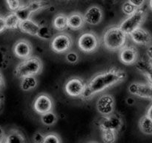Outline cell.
<instances>
[{"label":"cell","instance_id":"obj_24","mask_svg":"<svg viewBox=\"0 0 152 143\" xmlns=\"http://www.w3.org/2000/svg\"><path fill=\"white\" fill-rule=\"evenodd\" d=\"M27 5L28 6L32 13H34L47 8L48 4L45 0H30L27 3Z\"/></svg>","mask_w":152,"mask_h":143},{"label":"cell","instance_id":"obj_43","mask_svg":"<svg viewBox=\"0 0 152 143\" xmlns=\"http://www.w3.org/2000/svg\"><path fill=\"white\" fill-rule=\"evenodd\" d=\"M149 7L152 10V0H149Z\"/></svg>","mask_w":152,"mask_h":143},{"label":"cell","instance_id":"obj_21","mask_svg":"<svg viewBox=\"0 0 152 143\" xmlns=\"http://www.w3.org/2000/svg\"><path fill=\"white\" fill-rule=\"evenodd\" d=\"M37 84H38V80L36 76H27L21 78L20 88L22 91L25 92L33 90L37 87Z\"/></svg>","mask_w":152,"mask_h":143},{"label":"cell","instance_id":"obj_1","mask_svg":"<svg viewBox=\"0 0 152 143\" xmlns=\"http://www.w3.org/2000/svg\"><path fill=\"white\" fill-rule=\"evenodd\" d=\"M126 77L127 73L126 71L115 67L98 73L86 83V89L82 98L86 100L90 99L108 88L122 83Z\"/></svg>","mask_w":152,"mask_h":143},{"label":"cell","instance_id":"obj_39","mask_svg":"<svg viewBox=\"0 0 152 143\" xmlns=\"http://www.w3.org/2000/svg\"><path fill=\"white\" fill-rule=\"evenodd\" d=\"M5 137H6L5 131H4V130L0 126V143H4Z\"/></svg>","mask_w":152,"mask_h":143},{"label":"cell","instance_id":"obj_10","mask_svg":"<svg viewBox=\"0 0 152 143\" xmlns=\"http://www.w3.org/2000/svg\"><path fill=\"white\" fill-rule=\"evenodd\" d=\"M100 130L109 129L113 130L118 133L123 126V119L120 114H112L103 116L99 122Z\"/></svg>","mask_w":152,"mask_h":143},{"label":"cell","instance_id":"obj_6","mask_svg":"<svg viewBox=\"0 0 152 143\" xmlns=\"http://www.w3.org/2000/svg\"><path fill=\"white\" fill-rule=\"evenodd\" d=\"M73 40L71 36L65 33H62L54 36L51 39L50 48L57 54L66 53L71 49Z\"/></svg>","mask_w":152,"mask_h":143},{"label":"cell","instance_id":"obj_11","mask_svg":"<svg viewBox=\"0 0 152 143\" xmlns=\"http://www.w3.org/2000/svg\"><path fill=\"white\" fill-rule=\"evenodd\" d=\"M115 107V100L114 97L109 94H104L98 98L96 101L97 111L102 116H106L114 113Z\"/></svg>","mask_w":152,"mask_h":143},{"label":"cell","instance_id":"obj_19","mask_svg":"<svg viewBox=\"0 0 152 143\" xmlns=\"http://www.w3.org/2000/svg\"><path fill=\"white\" fill-rule=\"evenodd\" d=\"M25 136L22 131L17 129H10V130L6 133L5 140L4 143H13V142H25Z\"/></svg>","mask_w":152,"mask_h":143},{"label":"cell","instance_id":"obj_5","mask_svg":"<svg viewBox=\"0 0 152 143\" xmlns=\"http://www.w3.org/2000/svg\"><path fill=\"white\" fill-rule=\"evenodd\" d=\"M99 40L93 32H85L78 39L79 49L85 53H92L98 49Z\"/></svg>","mask_w":152,"mask_h":143},{"label":"cell","instance_id":"obj_13","mask_svg":"<svg viewBox=\"0 0 152 143\" xmlns=\"http://www.w3.org/2000/svg\"><path fill=\"white\" fill-rule=\"evenodd\" d=\"M119 57L120 61L125 65H134L139 59L138 50L134 46H125L121 50H120Z\"/></svg>","mask_w":152,"mask_h":143},{"label":"cell","instance_id":"obj_35","mask_svg":"<svg viewBox=\"0 0 152 143\" xmlns=\"http://www.w3.org/2000/svg\"><path fill=\"white\" fill-rule=\"evenodd\" d=\"M128 1L133 4L137 8H142L145 2V0H128Z\"/></svg>","mask_w":152,"mask_h":143},{"label":"cell","instance_id":"obj_28","mask_svg":"<svg viewBox=\"0 0 152 143\" xmlns=\"http://www.w3.org/2000/svg\"><path fill=\"white\" fill-rule=\"evenodd\" d=\"M10 61V55L5 48L0 49V69H4L8 66Z\"/></svg>","mask_w":152,"mask_h":143},{"label":"cell","instance_id":"obj_12","mask_svg":"<svg viewBox=\"0 0 152 143\" xmlns=\"http://www.w3.org/2000/svg\"><path fill=\"white\" fill-rule=\"evenodd\" d=\"M12 50L15 57L20 60H25L31 57L33 53V46L28 40L21 39L14 43Z\"/></svg>","mask_w":152,"mask_h":143},{"label":"cell","instance_id":"obj_17","mask_svg":"<svg viewBox=\"0 0 152 143\" xmlns=\"http://www.w3.org/2000/svg\"><path fill=\"white\" fill-rule=\"evenodd\" d=\"M39 26L40 25H39L38 23L34 22V20H32L30 18V19H26V20L21 21L19 29L22 33L35 37V36H37V33H38Z\"/></svg>","mask_w":152,"mask_h":143},{"label":"cell","instance_id":"obj_42","mask_svg":"<svg viewBox=\"0 0 152 143\" xmlns=\"http://www.w3.org/2000/svg\"><path fill=\"white\" fill-rule=\"evenodd\" d=\"M146 115H147V116H149V117L152 119V104L151 106H150L149 108L148 109V111H147Z\"/></svg>","mask_w":152,"mask_h":143},{"label":"cell","instance_id":"obj_3","mask_svg":"<svg viewBox=\"0 0 152 143\" xmlns=\"http://www.w3.org/2000/svg\"><path fill=\"white\" fill-rule=\"evenodd\" d=\"M42 62L38 57H30L22 60L14 69V75L21 79L27 76H37L42 72Z\"/></svg>","mask_w":152,"mask_h":143},{"label":"cell","instance_id":"obj_27","mask_svg":"<svg viewBox=\"0 0 152 143\" xmlns=\"http://www.w3.org/2000/svg\"><path fill=\"white\" fill-rule=\"evenodd\" d=\"M117 132L109 129L101 130V137L104 142L113 143L117 139Z\"/></svg>","mask_w":152,"mask_h":143},{"label":"cell","instance_id":"obj_23","mask_svg":"<svg viewBox=\"0 0 152 143\" xmlns=\"http://www.w3.org/2000/svg\"><path fill=\"white\" fill-rule=\"evenodd\" d=\"M140 130L146 135H152V119L145 115L140 119L139 122Z\"/></svg>","mask_w":152,"mask_h":143},{"label":"cell","instance_id":"obj_4","mask_svg":"<svg viewBox=\"0 0 152 143\" xmlns=\"http://www.w3.org/2000/svg\"><path fill=\"white\" fill-rule=\"evenodd\" d=\"M146 17V13L142 8H138L132 14L129 15L124 19L119 26L127 35H129L132 31L140 28Z\"/></svg>","mask_w":152,"mask_h":143},{"label":"cell","instance_id":"obj_33","mask_svg":"<svg viewBox=\"0 0 152 143\" xmlns=\"http://www.w3.org/2000/svg\"><path fill=\"white\" fill-rule=\"evenodd\" d=\"M65 59L70 63H76L79 60V55L76 52L68 51L65 55Z\"/></svg>","mask_w":152,"mask_h":143},{"label":"cell","instance_id":"obj_30","mask_svg":"<svg viewBox=\"0 0 152 143\" xmlns=\"http://www.w3.org/2000/svg\"><path fill=\"white\" fill-rule=\"evenodd\" d=\"M8 10L10 12H15L22 5L21 0H4Z\"/></svg>","mask_w":152,"mask_h":143},{"label":"cell","instance_id":"obj_26","mask_svg":"<svg viewBox=\"0 0 152 143\" xmlns=\"http://www.w3.org/2000/svg\"><path fill=\"white\" fill-rule=\"evenodd\" d=\"M37 37L43 40H51L53 36L52 30L50 29V27L45 25H41L39 28Z\"/></svg>","mask_w":152,"mask_h":143},{"label":"cell","instance_id":"obj_16","mask_svg":"<svg viewBox=\"0 0 152 143\" xmlns=\"http://www.w3.org/2000/svg\"><path fill=\"white\" fill-rule=\"evenodd\" d=\"M134 65L137 69L145 76L148 83H152V63L151 60L138 59Z\"/></svg>","mask_w":152,"mask_h":143},{"label":"cell","instance_id":"obj_37","mask_svg":"<svg viewBox=\"0 0 152 143\" xmlns=\"http://www.w3.org/2000/svg\"><path fill=\"white\" fill-rule=\"evenodd\" d=\"M4 102H5V98L2 92L0 91V114L2 113L4 107Z\"/></svg>","mask_w":152,"mask_h":143},{"label":"cell","instance_id":"obj_18","mask_svg":"<svg viewBox=\"0 0 152 143\" xmlns=\"http://www.w3.org/2000/svg\"><path fill=\"white\" fill-rule=\"evenodd\" d=\"M86 21L84 16L80 13H73L68 16V26L71 29L77 31L83 28Z\"/></svg>","mask_w":152,"mask_h":143},{"label":"cell","instance_id":"obj_34","mask_svg":"<svg viewBox=\"0 0 152 143\" xmlns=\"http://www.w3.org/2000/svg\"><path fill=\"white\" fill-rule=\"evenodd\" d=\"M44 139H45V135H43V134L40 132H37L34 134V136H33V141L37 143L44 142Z\"/></svg>","mask_w":152,"mask_h":143},{"label":"cell","instance_id":"obj_2","mask_svg":"<svg viewBox=\"0 0 152 143\" xmlns=\"http://www.w3.org/2000/svg\"><path fill=\"white\" fill-rule=\"evenodd\" d=\"M127 34L120 26H111L105 31L102 41L105 47L110 51H120L126 46Z\"/></svg>","mask_w":152,"mask_h":143},{"label":"cell","instance_id":"obj_38","mask_svg":"<svg viewBox=\"0 0 152 143\" xmlns=\"http://www.w3.org/2000/svg\"><path fill=\"white\" fill-rule=\"evenodd\" d=\"M5 87V80H4V75L0 69V91L2 90Z\"/></svg>","mask_w":152,"mask_h":143},{"label":"cell","instance_id":"obj_20","mask_svg":"<svg viewBox=\"0 0 152 143\" xmlns=\"http://www.w3.org/2000/svg\"><path fill=\"white\" fill-rule=\"evenodd\" d=\"M52 24H53V27L54 28V29L59 31H65V29L69 28L68 16H66L63 13H59L53 18Z\"/></svg>","mask_w":152,"mask_h":143},{"label":"cell","instance_id":"obj_7","mask_svg":"<svg viewBox=\"0 0 152 143\" xmlns=\"http://www.w3.org/2000/svg\"><path fill=\"white\" fill-rule=\"evenodd\" d=\"M86 87L84 80L79 77L70 78L65 84V91L68 95L74 98L83 96Z\"/></svg>","mask_w":152,"mask_h":143},{"label":"cell","instance_id":"obj_9","mask_svg":"<svg viewBox=\"0 0 152 143\" xmlns=\"http://www.w3.org/2000/svg\"><path fill=\"white\" fill-rule=\"evenodd\" d=\"M128 89L132 95L152 101V83H151L133 82L129 85Z\"/></svg>","mask_w":152,"mask_h":143},{"label":"cell","instance_id":"obj_25","mask_svg":"<svg viewBox=\"0 0 152 143\" xmlns=\"http://www.w3.org/2000/svg\"><path fill=\"white\" fill-rule=\"evenodd\" d=\"M57 120V116L53 111L48 112V113L41 115V122L45 126H53L56 123Z\"/></svg>","mask_w":152,"mask_h":143},{"label":"cell","instance_id":"obj_32","mask_svg":"<svg viewBox=\"0 0 152 143\" xmlns=\"http://www.w3.org/2000/svg\"><path fill=\"white\" fill-rule=\"evenodd\" d=\"M62 142L60 139V137L56 133H48L47 135H45L44 143L46 142H55L59 143Z\"/></svg>","mask_w":152,"mask_h":143},{"label":"cell","instance_id":"obj_15","mask_svg":"<svg viewBox=\"0 0 152 143\" xmlns=\"http://www.w3.org/2000/svg\"><path fill=\"white\" fill-rule=\"evenodd\" d=\"M83 16L86 23L91 25H97L102 22L103 11L98 6L93 5L86 10Z\"/></svg>","mask_w":152,"mask_h":143},{"label":"cell","instance_id":"obj_41","mask_svg":"<svg viewBox=\"0 0 152 143\" xmlns=\"http://www.w3.org/2000/svg\"><path fill=\"white\" fill-rule=\"evenodd\" d=\"M126 103H127L129 105H133L135 103V100L133 97H129V98H126Z\"/></svg>","mask_w":152,"mask_h":143},{"label":"cell","instance_id":"obj_22","mask_svg":"<svg viewBox=\"0 0 152 143\" xmlns=\"http://www.w3.org/2000/svg\"><path fill=\"white\" fill-rule=\"evenodd\" d=\"M5 22L7 29L16 30L19 29L21 20L15 12H10L5 16Z\"/></svg>","mask_w":152,"mask_h":143},{"label":"cell","instance_id":"obj_36","mask_svg":"<svg viewBox=\"0 0 152 143\" xmlns=\"http://www.w3.org/2000/svg\"><path fill=\"white\" fill-rule=\"evenodd\" d=\"M6 29H7V26H6L5 17L0 14V34L4 32Z\"/></svg>","mask_w":152,"mask_h":143},{"label":"cell","instance_id":"obj_40","mask_svg":"<svg viewBox=\"0 0 152 143\" xmlns=\"http://www.w3.org/2000/svg\"><path fill=\"white\" fill-rule=\"evenodd\" d=\"M146 55L148 59L152 61V44H150L149 46H148L146 50Z\"/></svg>","mask_w":152,"mask_h":143},{"label":"cell","instance_id":"obj_31","mask_svg":"<svg viewBox=\"0 0 152 143\" xmlns=\"http://www.w3.org/2000/svg\"><path fill=\"white\" fill-rule=\"evenodd\" d=\"M137 9L138 8H137V7H135L133 4H132L129 1H127L125 3H123V6H122V10H123V13H124L125 14L127 15V16L132 14L134 12L136 11Z\"/></svg>","mask_w":152,"mask_h":143},{"label":"cell","instance_id":"obj_14","mask_svg":"<svg viewBox=\"0 0 152 143\" xmlns=\"http://www.w3.org/2000/svg\"><path fill=\"white\" fill-rule=\"evenodd\" d=\"M129 35L134 43L140 46H149L152 42L151 33L141 27L132 31Z\"/></svg>","mask_w":152,"mask_h":143},{"label":"cell","instance_id":"obj_8","mask_svg":"<svg viewBox=\"0 0 152 143\" xmlns=\"http://www.w3.org/2000/svg\"><path fill=\"white\" fill-rule=\"evenodd\" d=\"M53 107V99L50 95L46 93H41L37 95L33 104V108L34 111L40 115L52 111Z\"/></svg>","mask_w":152,"mask_h":143},{"label":"cell","instance_id":"obj_29","mask_svg":"<svg viewBox=\"0 0 152 143\" xmlns=\"http://www.w3.org/2000/svg\"><path fill=\"white\" fill-rule=\"evenodd\" d=\"M18 17L19 18L21 21L26 20L31 18V15H32V12L31 11L28 6L26 4H22L21 7L18 9L17 10L15 11Z\"/></svg>","mask_w":152,"mask_h":143}]
</instances>
